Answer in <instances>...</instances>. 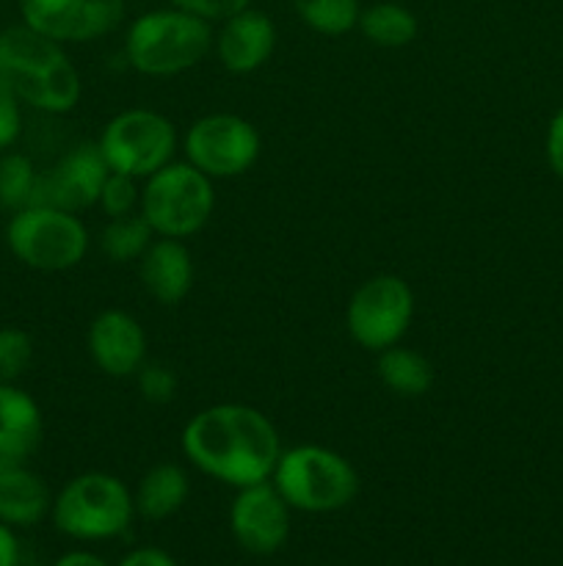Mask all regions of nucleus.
<instances>
[{
    "label": "nucleus",
    "mask_w": 563,
    "mask_h": 566,
    "mask_svg": "<svg viewBox=\"0 0 563 566\" xmlns=\"http://www.w3.org/2000/svg\"><path fill=\"white\" fill-rule=\"evenodd\" d=\"M182 453L204 475L243 490L274 475L282 457V437L259 409L215 403L188 420L182 429Z\"/></svg>",
    "instance_id": "f257e3e1"
},
{
    "label": "nucleus",
    "mask_w": 563,
    "mask_h": 566,
    "mask_svg": "<svg viewBox=\"0 0 563 566\" xmlns=\"http://www.w3.org/2000/svg\"><path fill=\"white\" fill-rule=\"evenodd\" d=\"M0 77L22 99L42 114H70L83 94L77 66L64 44L42 36L25 22L0 31Z\"/></svg>",
    "instance_id": "f03ea898"
},
{
    "label": "nucleus",
    "mask_w": 563,
    "mask_h": 566,
    "mask_svg": "<svg viewBox=\"0 0 563 566\" xmlns=\"http://www.w3.org/2000/svg\"><path fill=\"white\" fill-rule=\"evenodd\" d=\"M210 48H213L210 22L180 9L149 11L138 17L125 42L132 70L149 77L180 75L196 66Z\"/></svg>",
    "instance_id": "7ed1b4c3"
},
{
    "label": "nucleus",
    "mask_w": 563,
    "mask_h": 566,
    "mask_svg": "<svg viewBox=\"0 0 563 566\" xmlns=\"http://www.w3.org/2000/svg\"><path fill=\"white\" fill-rule=\"evenodd\" d=\"M270 479L287 506L309 514L340 512L359 492L353 464L323 446H298L282 451Z\"/></svg>",
    "instance_id": "20e7f679"
},
{
    "label": "nucleus",
    "mask_w": 563,
    "mask_h": 566,
    "mask_svg": "<svg viewBox=\"0 0 563 566\" xmlns=\"http://www.w3.org/2000/svg\"><path fill=\"white\" fill-rule=\"evenodd\" d=\"M6 247L22 265L44 274L70 271L86 258L88 230L75 213L50 205H28L11 213Z\"/></svg>",
    "instance_id": "39448f33"
},
{
    "label": "nucleus",
    "mask_w": 563,
    "mask_h": 566,
    "mask_svg": "<svg viewBox=\"0 0 563 566\" xmlns=\"http://www.w3.org/2000/svg\"><path fill=\"white\" fill-rule=\"evenodd\" d=\"M136 503L116 475L83 473L66 481L53 497V523L61 534L81 542L114 539L130 525Z\"/></svg>",
    "instance_id": "423d86ee"
},
{
    "label": "nucleus",
    "mask_w": 563,
    "mask_h": 566,
    "mask_svg": "<svg viewBox=\"0 0 563 566\" xmlns=\"http://www.w3.org/2000/svg\"><path fill=\"white\" fill-rule=\"evenodd\" d=\"M138 208L155 235L182 241L196 235L213 216V180L191 164H166L147 177Z\"/></svg>",
    "instance_id": "0eeeda50"
},
{
    "label": "nucleus",
    "mask_w": 563,
    "mask_h": 566,
    "mask_svg": "<svg viewBox=\"0 0 563 566\" xmlns=\"http://www.w3.org/2000/svg\"><path fill=\"white\" fill-rule=\"evenodd\" d=\"M110 171L127 177H149L171 164L177 149L174 125L149 108H130L105 125L97 142Z\"/></svg>",
    "instance_id": "6e6552de"
},
{
    "label": "nucleus",
    "mask_w": 563,
    "mask_h": 566,
    "mask_svg": "<svg viewBox=\"0 0 563 566\" xmlns=\"http://www.w3.org/2000/svg\"><path fill=\"white\" fill-rule=\"evenodd\" d=\"M414 318V293L401 276L379 274L364 282L348 302L346 324L353 340L368 352L401 343Z\"/></svg>",
    "instance_id": "1a4fd4ad"
},
{
    "label": "nucleus",
    "mask_w": 563,
    "mask_h": 566,
    "mask_svg": "<svg viewBox=\"0 0 563 566\" xmlns=\"http://www.w3.org/2000/svg\"><path fill=\"white\" fill-rule=\"evenodd\" d=\"M259 133L237 114H210L193 122L185 136L188 164L210 180H230L243 175L259 158Z\"/></svg>",
    "instance_id": "9d476101"
},
{
    "label": "nucleus",
    "mask_w": 563,
    "mask_h": 566,
    "mask_svg": "<svg viewBox=\"0 0 563 566\" xmlns=\"http://www.w3.org/2000/svg\"><path fill=\"white\" fill-rule=\"evenodd\" d=\"M22 22L53 42H94L125 17V0H17Z\"/></svg>",
    "instance_id": "9b49d317"
},
{
    "label": "nucleus",
    "mask_w": 563,
    "mask_h": 566,
    "mask_svg": "<svg viewBox=\"0 0 563 566\" xmlns=\"http://www.w3.org/2000/svg\"><path fill=\"white\" fill-rule=\"evenodd\" d=\"M108 175L110 169L97 144H77L70 153L61 155L53 169L39 171L33 205H50V208L70 210V213L92 208L97 205Z\"/></svg>",
    "instance_id": "f8f14e48"
},
{
    "label": "nucleus",
    "mask_w": 563,
    "mask_h": 566,
    "mask_svg": "<svg viewBox=\"0 0 563 566\" xmlns=\"http://www.w3.org/2000/svg\"><path fill=\"white\" fill-rule=\"evenodd\" d=\"M230 528L243 551L254 556H270L285 545L290 534V506L268 481L243 486L232 501Z\"/></svg>",
    "instance_id": "ddd939ff"
},
{
    "label": "nucleus",
    "mask_w": 563,
    "mask_h": 566,
    "mask_svg": "<svg viewBox=\"0 0 563 566\" xmlns=\"http://www.w3.org/2000/svg\"><path fill=\"white\" fill-rule=\"evenodd\" d=\"M88 354L105 376L125 379L147 363L144 326L125 310H105L88 326Z\"/></svg>",
    "instance_id": "4468645a"
},
{
    "label": "nucleus",
    "mask_w": 563,
    "mask_h": 566,
    "mask_svg": "<svg viewBox=\"0 0 563 566\" xmlns=\"http://www.w3.org/2000/svg\"><path fill=\"white\" fill-rule=\"evenodd\" d=\"M276 48V28L268 14L254 9L237 11L224 20V28L215 36V53L224 70L235 75H248L270 59Z\"/></svg>",
    "instance_id": "2eb2a0df"
},
{
    "label": "nucleus",
    "mask_w": 563,
    "mask_h": 566,
    "mask_svg": "<svg viewBox=\"0 0 563 566\" xmlns=\"http://www.w3.org/2000/svg\"><path fill=\"white\" fill-rule=\"evenodd\" d=\"M144 291L160 304H180L193 287L191 252L177 238H158L138 260Z\"/></svg>",
    "instance_id": "dca6fc26"
},
{
    "label": "nucleus",
    "mask_w": 563,
    "mask_h": 566,
    "mask_svg": "<svg viewBox=\"0 0 563 566\" xmlns=\"http://www.w3.org/2000/svg\"><path fill=\"white\" fill-rule=\"evenodd\" d=\"M53 509L47 484L25 462L0 459V523L31 528Z\"/></svg>",
    "instance_id": "f3484780"
},
{
    "label": "nucleus",
    "mask_w": 563,
    "mask_h": 566,
    "mask_svg": "<svg viewBox=\"0 0 563 566\" xmlns=\"http://www.w3.org/2000/svg\"><path fill=\"white\" fill-rule=\"evenodd\" d=\"M42 409L17 385H0V459L28 462L42 446Z\"/></svg>",
    "instance_id": "a211bd4d"
},
{
    "label": "nucleus",
    "mask_w": 563,
    "mask_h": 566,
    "mask_svg": "<svg viewBox=\"0 0 563 566\" xmlns=\"http://www.w3.org/2000/svg\"><path fill=\"white\" fill-rule=\"evenodd\" d=\"M188 492H191V484H188L185 470L171 462H163L144 473L132 503H136V512L144 520L160 523V520H169L171 514H177L185 506Z\"/></svg>",
    "instance_id": "6ab92c4d"
},
{
    "label": "nucleus",
    "mask_w": 563,
    "mask_h": 566,
    "mask_svg": "<svg viewBox=\"0 0 563 566\" xmlns=\"http://www.w3.org/2000/svg\"><path fill=\"white\" fill-rule=\"evenodd\" d=\"M379 379L386 390L397 392V396L419 398L434 387V368L419 352L392 346L381 352Z\"/></svg>",
    "instance_id": "aec40b11"
},
{
    "label": "nucleus",
    "mask_w": 563,
    "mask_h": 566,
    "mask_svg": "<svg viewBox=\"0 0 563 566\" xmlns=\"http://www.w3.org/2000/svg\"><path fill=\"white\" fill-rule=\"evenodd\" d=\"M359 28L379 48H406L417 36V17L397 3H375L359 14Z\"/></svg>",
    "instance_id": "412c9836"
},
{
    "label": "nucleus",
    "mask_w": 563,
    "mask_h": 566,
    "mask_svg": "<svg viewBox=\"0 0 563 566\" xmlns=\"http://www.w3.org/2000/svg\"><path fill=\"white\" fill-rule=\"evenodd\" d=\"M39 171L33 160L22 153H0V210L28 208L36 199Z\"/></svg>",
    "instance_id": "4be33fe9"
},
{
    "label": "nucleus",
    "mask_w": 563,
    "mask_h": 566,
    "mask_svg": "<svg viewBox=\"0 0 563 566\" xmlns=\"http://www.w3.org/2000/svg\"><path fill=\"white\" fill-rule=\"evenodd\" d=\"M152 235L155 232L147 224V219L141 213H130L108 221V227L99 235V247L114 263H127V260H141V254L152 243Z\"/></svg>",
    "instance_id": "5701e85b"
},
{
    "label": "nucleus",
    "mask_w": 563,
    "mask_h": 566,
    "mask_svg": "<svg viewBox=\"0 0 563 566\" xmlns=\"http://www.w3.org/2000/svg\"><path fill=\"white\" fill-rule=\"evenodd\" d=\"M298 17L312 31L326 36H342L359 22V0H293Z\"/></svg>",
    "instance_id": "b1692460"
},
{
    "label": "nucleus",
    "mask_w": 563,
    "mask_h": 566,
    "mask_svg": "<svg viewBox=\"0 0 563 566\" xmlns=\"http://www.w3.org/2000/svg\"><path fill=\"white\" fill-rule=\"evenodd\" d=\"M33 359V340L20 326H0V385H17Z\"/></svg>",
    "instance_id": "393cba45"
},
{
    "label": "nucleus",
    "mask_w": 563,
    "mask_h": 566,
    "mask_svg": "<svg viewBox=\"0 0 563 566\" xmlns=\"http://www.w3.org/2000/svg\"><path fill=\"white\" fill-rule=\"evenodd\" d=\"M97 205L105 210L108 219H121V216L136 213V208L141 205V191L136 188V177L110 171L103 191H99Z\"/></svg>",
    "instance_id": "a878e982"
},
{
    "label": "nucleus",
    "mask_w": 563,
    "mask_h": 566,
    "mask_svg": "<svg viewBox=\"0 0 563 566\" xmlns=\"http://www.w3.org/2000/svg\"><path fill=\"white\" fill-rule=\"evenodd\" d=\"M138 390H141L144 401L169 403L177 396V376L160 363H144L138 368Z\"/></svg>",
    "instance_id": "bb28decb"
},
{
    "label": "nucleus",
    "mask_w": 563,
    "mask_h": 566,
    "mask_svg": "<svg viewBox=\"0 0 563 566\" xmlns=\"http://www.w3.org/2000/svg\"><path fill=\"white\" fill-rule=\"evenodd\" d=\"M22 133V99L0 77V153H9Z\"/></svg>",
    "instance_id": "cd10ccee"
},
{
    "label": "nucleus",
    "mask_w": 563,
    "mask_h": 566,
    "mask_svg": "<svg viewBox=\"0 0 563 566\" xmlns=\"http://www.w3.org/2000/svg\"><path fill=\"white\" fill-rule=\"evenodd\" d=\"M171 6L180 11H188L193 17H202V20H230L237 11L248 9V0H171Z\"/></svg>",
    "instance_id": "c85d7f7f"
},
{
    "label": "nucleus",
    "mask_w": 563,
    "mask_h": 566,
    "mask_svg": "<svg viewBox=\"0 0 563 566\" xmlns=\"http://www.w3.org/2000/svg\"><path fill=\"white\" fill-rule=\"evenodd\" d=\"M546 160H550V169L563 180V108L552 116L550 130H546Z\"/></svg>",
    "instance_id": "c756f323"
},
{
    "label": "nucleus",
    "mask_w": 563,
    "mask_h": 566,
    "mask_svg": "<svg viewBox=\"0 0 563 566\" xmlns=\"http://www.w3.org/2000/svg\"><path fill=\"white\" fill-rule=\"evenodd\" d=\"M119 566H177L169 553L158 551V547H138L130 556H125Z\"/></svg>",
    "instance_id": "7c9ffc66"
},
{
    "label": "nucleus",
    "mask_w": 563,
    "mask_h": 566,
    "mask_svg": "<svg viewBox=\"0 0 563 566\" xmlns=\"http://www.w3.org/2000/svg\"><path fill=\"white\" fill-rule=\"evenodd\" d=\"M0 566H20V542L6 523H0Z\"/></svg>",
    "instance_id": "2f4dec72"
},
{
    "label": "nucleus",
    "mask_w": 563,
    "mask_h": 566,
    "mask_svg": "<svg viewBox=\"0 0 563 566\" xmlns=\"http://www.w3.org/2000/svg\"><path fill=\"white\" fill-rule=\"evenodd\" d=\"M53 566H108V564H105L99 556H94V553L75 551V553H66V556H61Z\"/></svg>",
    "instance_id": "473e14b6"
}]
</instances>
